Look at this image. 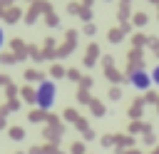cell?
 Returning a JSON list of instances; mask_svg holds the SVG:
<instances>
[{
    "label": "cell",
    "mask_w": 159,
    "mask_h": 154,
    "mask_svg": "<svg viewBox=\"0 0 159 154\" xmlns=\"http://www.w3.org/2000/svg\"><path fill=\"white\" fill-rule=\"evenodd\" d=\"M55 99H57V84L50 82V79H42L40 87H37V92H35V104L42 112H47V109L55 107Z\"/></svg>",
    "instance_id": "obj_1"
},
{
    "label": "cell",
    "mask_w": 159,
    "mask_h": 154,
    "mask_svg": "<svg viewBox=\"0 0 159 154\" xmlns=\"http://www.w3.org/2000/svg\"><path fill=\"white\" fill-rule=\"evenodd\" d=\"M152 79H154V84H159V65L152 70Z\"/></svg>",
    "instance_id": "obj_3"
},
{
    "label": "cell",
    "mask_w": 159,
    "mask_h": 154,
    "mask_svg": "<svg viewBox=\"0 0 159 154\" xmlns=\"http://www.w3.org/2000/svg\"><path fill=\"white\" fill-rule=\"evenodd\" d=\"M2 45H5V30L0 27V50H2Z\"/></svg>",
    "instance_id": "obj_4"
},
{
    "label": "cell",
    "mask_w": 159,
    "mask_h": 154,
    "mask_svg": "<svg viewBox=\"0 0 159 154\" xmlns=\"http://www.w3.org/2000/svg\"><path fill=\"white\" fill-rule=\"evenodd\" d=\"M129 82H132V87H134V89H139V92H142V89H149V84H152L154 79H152V75H149V72H144V70H134V72L129 75Z\"/></svg>",
    "instance_id": "obj_2"
}]
</instances>
